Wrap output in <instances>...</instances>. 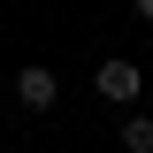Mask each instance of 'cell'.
<instances>
[{
	"label": "cell",
	"mask_w": 153,
	"mask_h": 153,
	"mask_svg": "<svg viewBox=\"0 0 153 153\" xmlns=\"http://www.w3.org/2000/svg\"><path fill=\"white\" fill-rule=\"evenodd\" d=\"M138 23H153V0H138Z\"/></svg>",
	"instance_id": "cell-4"
},
{
	"label": "cell",
	"mask_w": 153,
	"mask_h": 153,
	"mask_svg": "<svg viewBox=\"0 0 153 153\" xmlns=\"http://www.w3.org/2000/svg\"><path fill=\"white\" fill-rule=\"evenodd\" d=\"M92 92L115 100V107H130V100L146 92V76H138V61H100V69H92Z\"/></svg>",
	"instance_id": "cell-1"
},
{
	"label": "cell",
	"mask_w": 153,
	"mask_h": 153,
	"mask_svg": "<svg viewBox=\"0 0 153 153\" xmlns=\"http://www.w3.org/2000/svg\"><path fill=\"white\" fill-rule=\"evenodd\" d=\"M16 100H23L31 115H46V107H61V76L31 61V69H16Z\"/></svg>",
	"instance_id": "cell-2"
},
{
	"label": "cell",
	"mask_w": 153,
	"mask_h": 153,
	"mask_svg": "<svg viewBox=\"0 0 153 153\" xmlns=\"http://www.w3.org/2000/svg\"><path fill=\"white\" fill-rule=\"evenodd\" d=\"M123 153H153V115H123Z\"/></svg>",
	"instance_id": "cell-3"
}]
</instances>
